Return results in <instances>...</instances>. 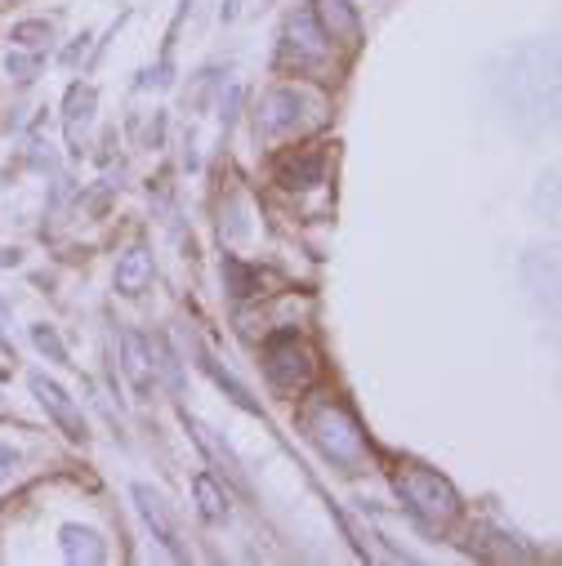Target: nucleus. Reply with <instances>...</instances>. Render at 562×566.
<instances>
[{
  "label": "nucleus",
  "mask_w": 562,
  "mask_h": 566,
  "mask_svg": "<svg viewBox=\"0 0 562 566\" xmlns=\"http://www.w3.org/2000/svg\"><path fill=\"white\" fill-rule=\"evenodd\" d=\"M32 339H36V349H40V353H49L54 362H68V353H63V344H59V334H54L49 326H36V330H32Z\"/></svg>",
  "instance_id": "18"
},
{
  "label": "nucleus",
  "mask_w": 562,
  "mask_h": 566,
  "mask_svg": "<svg viewBox=\"0 0 562 566\" xmlns=\"http://www.w3.org/2000/svg\"><path fill=\"white\" fill-rule=\"evenodd\" d=\"M223 272H229V286H233L237 299H246V295L259 291V272H250L242 259H223Z\"/></svg>",
  "instance_id": "16"
},
{
  "label": "nucleus",
  "mask_w": 562,
  "mask_h": 566,
  "mask_svg": "<svg viewBox=\"0 0 562 566\" xmlns=\"http://www.w3.org/2000/svg\"><path fill=\"white\" fill-rule=\"evenodd\" d=\"M188 428H192L197 446H201L206 456H210V460L219 464V473H229V477H242V469H237V456H233V450L223 446V441H219V437H214V433H210V428H206L201 420H188Z\"/></svg>",
  "instance_id": "14"
},
{
  "label": "nucleus",
  "mask_w": 562,
  "mask_h": 566,
  "mask_svg": "<svg viewBox=\"0 0 562 566\" xmlns=\"http://www.w3.org/2000/svg\"><path fill=\"white\" fill-rule=\"evenodd\" d=\"M192 495H197V508H201L206 522H223V518H229V495H223V486L210 473H197L192 477Z\"/></svg>",
  "instance_id": "13"
},
{
  "label": "nucleus",
  "mask_w": 562,
  "mask_h": 566,
  "mask_svg": "<svg viewBox=\"0 0 562 566\" xmlns=\"http://www.w3.org/2000/svg\"><path fill=\"white\" fill-rule=\"evenodd\" d=\"M63 553H68L72 562H103V557H107L103 540H98L90 527H63Z\"/></svg>",
  "instance_id": "15"
},
{
  "label": "nucleus",
  "mask_w": 562,
  "mask_h": 566,
  "mask_svg": "<svg viewBox=\"0 0 562 566\" xmlns=\"http://www.w3.org/2000/svg\"><path fill=\"white\" fill-rule=\"evenodd\" d=\"M32 392H36V402L49 411V420L59 424L72 441H81V437H85V420H81V411L72 406V398H68V392H63L59 384L45 379V375H32Z\"/></svg>",
  "instance_id": "7"
},
{
  "label": "nucleus",
  "mask_w": 562,
  "mask_h": 566,
  "mask_svg": "<svg viewBox=\"0 0 562 566\" xmlns=\"http://www.w3.org/2000/svg\"><path fill=\"white\" fill-rule=\"evenodd\" d=\"M134 499H139V514H143V522H148V531H152V540H161L165 549H171V557H179V562H188V544H184V531H179V518L171 514V504H165L152 486H134Z\"/></svg>",
  "instance_id": "4"
},
{
  "label": "nucleus",
  "mask_w": 562,
  "mask_h": 566,
  "mask_svg": "<svg viewBox=\"0 0 562 566\" xmlns=\"http://www.w3.org/2000/svg\"><path fill=\"white\" fill-rule=\"evenodd\" d=\"M148 281H152V255H148V246H130L117 259V291L134 299L148 291Z\"/></svg>",
  "instance_id": "11"
},
{
  "label": "nucleus",
  "mask_w": 562,
  "mask_h": 566,
  "mask_svg": "<svg viewBox=\"0 0 562 566\" xmlns=\"http://www.w3.org/2000/svg\"><path fill=\"white\" fill-rule=\"evenodd\" d=\"M206 370H210V379H214L219 388H229V392H233V402H237V406H246V411H259V406L250 402V392H246V388H242V384H237V379H233L229 370H219V366H214L210 357H206Z\"/></svg>",
  "instance_id": "17"
},
{
  "label": "nucleus",
  "mask_w": 562,
  "mask_h": 566,
  "mask_svg": "<svg viewBox=\"0 0 562 566\" xmlns=\"http://www.w3.org/2000/svg\"><path fill=\"white\" fill-rule=\"evenodd\" d=\"M308 98L300 94V90H291V85H281V90H272L268 98H264V107H259V134L264 139H281V134H295L300 130V107H304Z\"/></svg>",
  "instance_id": "6"
},
{
  "label": "nucleus",
  "mask_w": 562,
  "mask_h": 566,
  "mask_svg": "<svg viewBox=\"0 0 562 566\" xmlns=\"http://www.w3.org/2000/svg\"><path fill=\"white\" fill-rule=\"evenodd\" d=\"M90 121H94V90H90V85H72V94H68V143H72L77 152H81V143H85Z\"/></svg>",
  "instance_id": "12"
},
{
  "label": "nucleus",
  "mask_w": 562,
  "mask_h": 566,
  "mask_svg": "<svg viewBox=\"0 0 562 566\" xmlns=\"http://www.w3.org/2000/svg\"><path fill=\"white\" fill-rule=\"evenodd\" d=\"M393 486H398L402 504L411 508V514L429 527V531H442L446 522L460 518V495L452 491V482L429 473V469H402L398 477H393Z\"/></svg>",
  "instance_id": "2"
},
{
  "label": "nucleus",
  "mask_w": 562,
  "mask_h": 566,
  "mask_svg": "<svg viewBox=\"0 0 562 566\" xmlns=\"http://www.w3.org/2000/svg\"><path fill=\"white\" fill-rule=\"evenodd\" d=\"M304 433L317 441V450L330 460V464H340L344 473H358L362 469V456H366V437L358 433V420L340 406V402H313L304 411Z\"/></svg>",
  "instance_id": "1"
},
{
  "label": "nucleus",
  "mask_w": 562,
  "mask_h": 566,
  "mask_svg": "<svg viewBox=\"0 0 562 566\" xmlns=\"http://www.w3.org/2000/svg\"><path fill=\"white\" fill-rule=\"evenodd\" d=\"M313 19L326 32V40H340V45H358V10L353 0H313Z\"/></svg>",
  "instance_id": "9"
},
{
  "label": "nucleus",
  "mask_w": 562,
  "mask_h": 566,
  "mask_svg": "<svg viewBox=\"0 0 562 566\" xmlns=\"http://www.w3.org/2000/svg\"><path fill=\"white\" fill-rule=\"evenodd\" d=\"M121 370L130 379V388L139 392V398H148L152 384H156V370H152V344L139 334V330H121Z\"/></svg>",
  "instance_id": "8"
},
{
  "label": "nucleus",
  "mask_w": 562,
  "mask_h": 566,
  "mask_svg": "<svg viewBox=\"0 0 562 566\" xmlns=\"http://www.w3.org/2000/svg\"><path fill=\"white\" fill-rule=\"evenodd\" d=\"M10 36H14L19 45H40V40H49V23H19Z\"/></svg>",
  "instance_id": "19"
},
{
  "label": "nucleus",
  "mask_w": 562,
  "mask_h": 566,
  "mask_svg": "<svg viewBox=\"0 0 562 566\" xmlns=\"http://www.w3.org/2000/svg\"><path fill=\"white\" fill-rule=\"evenodd\" d=\"M291 45H286V59L295 63V72H313V68H321L326 59H330V40H326V32L317 27V19H313V10H300L295 19H291Z\"/></svg>",
  "instance_id": "5"
},
{
  "label": "nucleus",
  "mask_w": 562,
  "mask_h": 566,
  "mask_svg": "<svg viewBox=\"0 0 562 566\" xmlns=\"http://www.w3.org/2000/svg\"><path fill=\"white\" fill-rule=\"evenodd\" d=\"M14 469H19V450L0 441V482H10V477H14Z\"/></svg>",
  "instance_id": "21"
},
{
  "label": "nucleus",
  "mask_w": 562,
  "mask_h": 566,
  "mask_svg": "<svg viewBox=\"0 0 562 566\" xmlns=\"http://www.w3.org/2000/svg\"><path fill=\"white\" fill-rule=\"evenodd\" d=\"M321 169H326V156L317 148H295L277 165V179L286 188H313V184H321Z\"/></svg>",
  "instance_id": "10"
},
{
  "label": "nucleus",
  "mask_w": 562,
  "mask_h": 566,
  "mask_svg": "<svg viewBox=\"0 0 562 566\" xmlns=\"http://www.w3.org/2000/svg\"><path fill=\"white\" fill-rule=\"evenodd\" d=\"M5 72H10V76H19V81H32L36 59H23V54H10V59H5Z\"/></svg>",
  "instance_id": "20"
},
{
  "label": "nucleus",
  "mask_w": 562,
  "mask_h": 566,
  "mask_svg": "<svg viewBox=\"0 0 562 566\" xmlns=\"http://www.w3.org/2000/svg\"><path fill=\"white\" fill-rule=\"evenodd\" d=\"M264 370L281 392H300V388L313 384L317 362H313L308 344L295 330H277V334H268V344H264Z\"/></svg>",
  "instance_id": "3"
}]
</instances>
